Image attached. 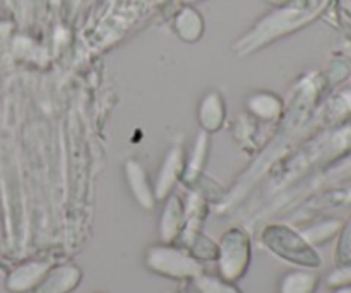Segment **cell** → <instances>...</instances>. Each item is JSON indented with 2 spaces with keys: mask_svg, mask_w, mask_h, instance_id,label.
I'll return each instance as SVG.
<instances>
[{
  "mask_svg": "<svg viewBox=\"0 0 351 293\" xmlns=\"http://www.w3.org/2000/svg\"><path fill=\"white\" fill-rule=\"evenodd\" d=\"M146 268L171 280H194L204 273L201 261L195 259L189 250L178 249L171 244L149 247L146 253Z\"/></svg>",
  "mask_w": 351,
  "mask_h": 293,
  "instance_id": "6da1fadb",
  "label": "cell"
},
{
  "mask_svg": "<svg viewBox=\"0 0 351 293\" xmlns=\"http://www.w3.org/2000/svg\"><path fill=\"white\" fill-rule=\"evenodd\" d=\"M266 246L283 259L304 268L321 266V256L314 247L304 239V235L293 232L288 226H269L264 233Z\"/></svg>",
  "mask_w": 351,
  "mask_h": 293,
  "instance_id": "7a4b0ae2",
  "label": "cell"
},
{
  "mask_svg": "<svg viewBox=\"0 0 351 293\" xmlns=\"http://www.w3.org/2000/svg\"><path fill=\"white\" fill-rule=\"evenodd\" d=\"M219 277L237 281L245 274L250 263V240L243 230L233 228L223 235L218 246Z\"/></svg>",
  "mask_w": 351,
  "mask_h": 293,
  "instance_id": "3957f363",
  "label": "cell"
},
{
  "mask_svg": "<svg viewBox=\"0 0 351 293\" xmlns=\"http://www.w3.org/2000/svg\"><path fill=\"white\" fill-rule=\"evenodd\" d=\"M50 261H26L14 268L5 280V288L10 293H29L38 288L50 271Z\"/></svg>",
  "mask_w": 351,
  "mask_h": 293,
  "instance_id": "277c9868",
  "label": "cell"
},
{
  "mask_svg": "<svg viewBox=\"0 0 351 293\" xmlns=\"http://www.w3.org/2000/svg\"><path fill=\"white\" fill-rule=\"evenodd\" d=\"M82 280V271L74 264L51 266L34 293H72Z\"/></svg>",
  "mask_w": 351,
  "mask_h": 293,
  "instance_id": "5b68a950",
  "label": "cell"
},
{
  "mask_svg": "<svg viewBox=\"0 0 351 293\" xmlns=\"http://www.w3.org/2000/svg\"><path fill=\"white\" fill-rule=\"evenodd\" d=\"M125 177L130 192H132L134 199L141 204V208L153 209L154 204H156V196H154L153 189H151L149 185V180H147L146 172L141 167L139 161H127Z\"/></svg>",
  "mask_w": 351,
  "mask_h": 293,
  "instance_id": "8992f818",
  "label": "cell"
},
{
  "mask_svg": "<svg viewBox=\"0 0 351 293\" xmlns=\"http://www.w3.org/2000/svg\"><path fill=\"white\" fill-rule=\"evenodd\" d=\"M185 223V208L177 196H170L160 218V237L163 244L175 242Z\"/></svg>",
  "mask_w": 351,
  "mask_h": 293,
  "instance_id": "52a82bcc",
  "label": "cell"
},
{
  "mask_svg": "<svg viewBox=\"0 0 351 293\" xmlns=\"http://www.w3.org/2000/svg\"><path fill=\"white\" fill-rule=\"evenodd\" d=\"M182 161H184V154H182L180 148H173V150L168 153V156L165 158L163 167H161L160 175H158L156 187H154V196H156V199L170 196L171 189L177 184L178 174H180L182 167H184Z\"/></svg>",
  "mask_w": 351,
  "mask_h": 293,
  "instance_id": "ba28073f",
  "label": "cell"
},
{
  "mask_svg": "<svg viewBox=\"0 0 351 293\" xmlns=\"http://www.w3.org/2000/svg\"><path fill=\"white\" fill-rule=\"evenodd\" d=\"M317 285V274L311 271H290L281 278L280 293H314Z\"/></svg>",
  "mask_w": 351,
  "mask_h": 293,
  "instance_id": "9c48e42d",
  "label": "cell"
},
{
  "mask_svg": "<svg viewBox=\"0 0 351 293\" xmlns=\"http://www.w3.org/2000/svg\"><path fill=\"white\" fill-rule=\"evenodd\" d=\"M341 222H336V220H329V222H322L319 225L311 226L308 230L304 232V239L314 246H322V244L329 242L335 235H338L339 230H341Z\"/></svg>",
  "mask_w": 351,
  "mask_h": 293,
  "instance_id": "30bf717a",
  "label": "cell"
},
{
  "mask_svg": "<svg viewBox=\"0 0 351 293\" xmlns=\"http://www.w3.org/2000/svg\"><path fill=\"white\" fill-rule=\"evenodd\" d=\"M216 113H223V102L219 98L218 93H211L204 98V102L201 103V110H199V119H201V124H204L206 129L215 130L218 129L221 120L216 119ZM219 117V115H218ZM223 119V117H219Z\"/></svg>",
  "mask_w": 351,
  "mask_h": 293,
  "instance_id": "8fae6325",
  "label": "cell"
},
{
  "mask_svg": "<svg viewBox=\"0 0 351 293\" xmlns=\"http://www.w3.org/2000/svg\"><path fill=\"white\" fill-rule=\"evenodd\" d=\"M195 290L199 293H242L232 281L221 277H211V274H199L194 278Z\"/></svg>",
  "mask_w": 351,
  "mask_h": 293,
  "instance_id": "7c38bea8",
  "label": "cell"
},
{
  "mask_svg": "<svg viewBox=\"0 0 351 293\" xmlns=\"http://www.w3.org/2000/svg\"><path fill=\"white\" fill-rule=\"evenodd\" d=\"M189 246H191V254L197 261H213L218 257V246L209 237L202 235V233L192 235Z\"/></svg>",
  "mask_w": 351,
  "mask_h": 293,
  "instance_id": "4fadbf2b",
  "label": "cell"
},
{
  "mask_svg": "<svg viewBox=\"0 0 351 293\" xmlns=\"http://www.w3.org/2000/svg\"><path fill=\"white\" fill-rule=\"evenodd\" d=\"M336 264L339 268L351 266V216L339 230L338 247H336Z\"/></svg>",
  "mask_w": 351,
  "mask_h": 293,
  "instance_id": "5bb4252c",
  "label": "cell"
},
{
  "mask_svg": "<svg viewBox=\"0 0 351 293\" xmlns=\"http://www.w3.org/2000/svg\"><path fill=\"white\" fill-rule=\"evenodd\" d=\"M336 293H351V283L350 285H341V287L336 290Z\"/></svg>",
  "mask_w": 351,
  "mask_h": 293,
  "instance_id": "9a60e30c",
  "label": "cell"
}]
</instances>
